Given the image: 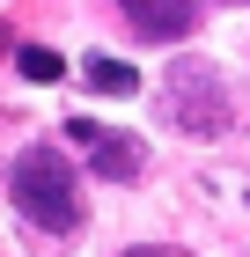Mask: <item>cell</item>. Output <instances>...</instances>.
Here are the masks:
<instances>
[{
    "instance_id": "cell-1",
    "label": "cell",
    "mask_w": 250,
    "mask_h": 257,
    "mask_svg": "<svg viewBox=\"0 0 250 257\" xmlns=\"http://www.w3.org/2000/svg\"><path fill=\"white\" fill-rule=\"evenodd\" d=\"M8 198L22 206L30 228H52V235H74L81 228V184H74V169H66L59 147H22L8 162Z\"/></svg>"
},
{
    "instance_id": "cell-2",
    "label": "cell",
    "mask_w": 250,
    "mask_h": 257,
    "mask_svg": "<svg viewBox=\"0 0 250 257\" xmlns=\"http://www.w3.org/2000/svg\"><path fill=\"white\" fill-rule=\"evenodd\" d=\"M162 110H170V125H184V133L213 140L221 125H228L221 74H213L206 59H177V66H170V81H162Z\"/></svg>"
},
{
    "instance_id": "cell-3",
    "label": "cell",
    "mask_w": 250,
    "mask_h": 257,
    "mask_svg": "<svg viewBox=\"0 0 250 257\" xmlns=\"http://www.w3.org/2000/svg\"><path fill=\"white\" fill-rule=\"evenodd\" d=\"M66 140L89 147V169H96V177H111V184L140 177V140L133 133H111V125H96V118H66Z\"/></svg>"
},
{
    "instance_id": "cell-4",
    "label": "cell",
    "mask_w": 250,
    "mask_h": 257,
    "mask_svg": "<svg viewBox=\"0 0 250 257\" xmlns=\"http://www.w3.org/2000/svg\"><path fill=\"white\" fill-rule=\"evenodd\" d=\"M118 15L133 22L147 44H184L199 30V0H118Z\"/></svg>"
},
{
    "instance_id": "cell-5",
    "label": "cell",
    "mask_w": 250,
    "mask_h": 257,
    "mask_svg": "<svg viewBox=\"0 0 250 257\" xmlns=\"http://www.w3.org/2000/svg\"><path fill=\"white\" fill-rule=\"evenodd\" d=\"M81 74H89V88H96V96H140V74L125 59H111V52H89V66H81Z\"/></svg>"
},
{
    "instance_id": "cell-6",
    "label": "cell",
    "mask_w": 250,
    "mask_h": 257,
    "mask_svg": "<svg viewBox=\"0 0 250 257\" xmlns=\"http://www.w3.org/2000/svg\"><path fill=\"white\" fill-rule=\"evenodd\" d=\"M15 66H22L30 81H59V74H66V59H59L52 44H22V52H15Z\"/></svg>"
},
{
    "instance_id": "cell-7",
    "label": "cell",
    "mask_w": 250,
    "mask_h": 257,
    "mask_svg": "<svg viewBox=\"0 0 250 257\" xmlns=\"http://www.w3.org/2000/svg\"><path fill=\"white\" fill-rule=\"evenodd\" d=\"M125 257H192V250H177V242H140V250H125Z\"/></svg>"
},
{
    "instance_id": "cell-8",
    "label": "cell",
    "mask_w": 250,
    "mask_h": 257,
    "mask_svg": "<svg viewBox=\"0 0 250 257\" xmlns=\"http://www.w3.org/2000/svg\"><path fill=\"white\" fill-rule=\"evenodd\" d=\"M0 52H8V22H0Z\"/></svg>"
}]
</instances>
